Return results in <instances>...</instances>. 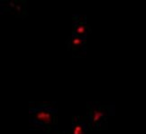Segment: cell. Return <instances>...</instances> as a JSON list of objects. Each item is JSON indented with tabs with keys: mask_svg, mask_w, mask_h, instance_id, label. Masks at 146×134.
Here are the masks:
<instances>
[{
	"mask_svg": "<svg viewBox=\"0 0 146 134\" xmlns=\"http://www.w3.org/2000/svg\"><path fill=\"white\" fill-rule=\"evenodd\" d=\"M30 130L55 134L58 131V109L52 103H33L29 107Z\"/></svg>",
	"mask_w": 146,
	"mask_h": 134,
	"instance_id": "obj_1",
	"label": "cell"
},
{
	"mask_svg": "<svg viewBox=\"0 0 146 134\" xmlns=\"http://www.w3.org/2000/svg\"><path fill=\"white\" fill-rule=\"evenodd\" d=\"M115 106L113 103L101 104L98 102L88 103V113L86 120L89 128L95 131H100L106 128L109 117L114 113Z\"/></svg>",
	"mask_w": 146,
	"mask_h": 134,
	"instance_id": "obj_2",
	"label": "cell"
},
{
	"mask_svg": "<svg viewBox=\"0 0 146 134\" xmlns=\"http://www.w3.org/2000/svg\"><path fill=\"white\" fill-rule=\"evenodd\" d=\"M68 49H70L73 56H84L87 53V38L78 36L74 34L67 41Z\"/></svg>",
	"mask_w": 146,
	"mask_h": 134,
	"instance_id": "obj_3",
	"label": "cell"
},
{
	"mask_svg": "<svg viewBox=\"0 0 146 134\" xmlns=\"http://www.w3.org/2000/svg\"><path fill=\"white\" fill-rule=\"evenodd\" d=\"M89 32H90V27L88 24L86 16L80 15H73L71 34H74V35L83 38H87Z\"/></svg>",
	"mask_w": 146,
	"mask_h": 134,
	"instance_id": "obj_4",
	"label": "cell"
},
{
	"mask_svg": "<svg viewBox=\"0 0 146 134\" xmlns=\"http://www.w3.org/2000/svg\"><path fill=\"white\" fill-rule=\"evenodd\" d=\"M88 124L86 117L81 118L80 116H73L71 120V128L70 130V134H87L88 130Z\"/></svg>",
	"mask_w": 146,
	"mask_h": 134,
	"instance_id": "obj_5",
	"label": "cell"
},
{
	"mask_svg": "<svg viewBox=\"0 0 146 134\" xmlns=\"http://www.w3.org/2000/svg\"><path fill=\"white\" fill-rule=\"evenodd\" d=\"M55 134H70V131H57L55 132Z\"/></svg>",
	"mask_w": 146,
	"mask_h": 134,
	"instance_id": "obj_6",
	"label": "cell"
},
{
	"mask_svg": "<svg viewBox=\"0 0 146 134\" xmlns=\"http://www.w3.org/2000/svg\"><path fill=\"white\" fill-rule=\"evenodd\" d=\"M44 134H50V133H44Z\"/></svg>",
	"mask_w": 146,
	"mask_h": 134,
	"instance_id": "obj_7",
	"label": "cell"
}]
</instances>
